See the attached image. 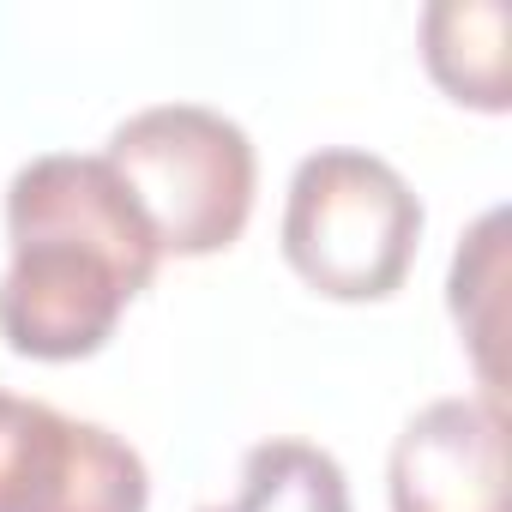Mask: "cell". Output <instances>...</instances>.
Segmentation results:
<instances>
[{
    "label": "cell",
    "mask_w": 512,
    "mask_h": 512,
    "mask_svg": "<svg viewBox=\"0 0 512 512\" xmlns=\"http://www.w3.org/2000/svg\"><path fill=\"white\" fill-rule=\"evenodd\" d=\"M506 25L500 0H434L422 13V61L434 85L470 109H506Z\"/></svg>",
    "instance_id": "cell-6"
},
{
    "label": "cell",
    "mask_w": 512,
    "mask_h": 512,
    "mask_svg": "<svg viewBox=\"0 0 512 512\" xmlns=\"http://www.w3.org/2000/svg\"><path fill=\"white\" fill-rule=\"evenodd\" d=\"M145 458L103 422L0 392V512H145Z\"/></svg>",
    "instance_id": "cell-4"
},
{
    "label": "cell",
    "mask_w": 512,
    "mask_h": 512,
    "mask_svg": "<svg viewBox=\"0 0 512 512\" xmlns=\"http://www.w3.org/2000/svg\"><path fill=\"white\" fill-rule=\"evenodd\" d=\"M392 512H506L500 398H434L392 440Z\"/></svg>",
    "instance_id": "cell-5"
},
{
    "label": "cell",
    "mask_w": 512,
    "mask_h": 512,
    "mask_svg": "<svg viewBox=\"0 0 512 512\" xmlns=\"http://www.w3.org/2000/svg\"><path fill=\"white\" fill-rule=\"evenodd\" d=\"M199 512H350V482L344 464L308 440H260L241 458L235 494Z\"/></svg>",
    "instance_id": "cell-7"
},
{
    "label": "cell",
    "mask_w": 512,
    "mask_h": 512,
    "mask_svg": "<svg viewBox=\"0 0 512 512\" xmlns=\"http://www.w3.org/2000/svg\"><path fill=\"white\" fill-rule=\"evenodd\" d=\"M422 199L410 181L350 145H326L296 163L284 199V260L332 302H386L416 260Z\"/></svg>",
    "instance_id": "cell-2"
},
{
    "label": "cell",
    "mask_w": 512,
    "mask_h": 512,
    "mask_svg": "<svg viewBox=\"0 0 512 512\" xmlns=\"http://www.w3.org/2000/svg\"><path fill=\"white\" fill-rule=\"evenodd\" d=\"M109 169L145 211L157 253L205 260L223 253L253 211V139L205 103H157L109 133Z\"/></svg>",
    "instance_id": "cell-3"
},
{
    "label": "cell",
    "mask_w": 512,
    "mask_h": 512,
    "mask_svg": "<svg viewBox=\"0 0 512 512\" xmlns=\"http://www.w3.org/2000/svg\"><path fill=\"white\" fill-rule=\"evenodd\" d=\"M7 241L13 266L0 278V338L31 362L97 356L163 260L109 157L79 151L31 157L13 175Z\"/></svg>",
    "instance_id": "cell-1"
},
{
    "label": "cell",
    "mask_w": 512,
    "mask_h": 512,
    "mask_svg": "<svg viewBox=\"0 0 512 512\" xmlns=\"http://www.w3.org/2000/svg\"><path fill=\"white\" fill-rule=\"evenodd\" d=\"M506 211H488L464 247L452 260V314L476 350V368H482V386L488 398H500V362H494V344H500V284H506Z\"/></svg>",
    "instance_id": "cell-8"
}]
</instances>
